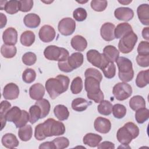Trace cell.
<instances>
[{"mask_svg": "<svg viewBox=\"0 0 149 149\" xmlns=\"http://www.w3.org/2000/svg\"><path fill=\"white\" fill-rule=\"evenodd\" d=\"M91 8L97 12H102L104 11L108 5V2L105 0L104 1H97L93 0L91 1Z\"/></svg>", "mask_w": 149, "mask_h": 149, "instance_id": "45", "label": "cell"}, {"mask_svg": "<svg viewBox=\"0 0 149 149\" xmlns=\"http://www.w3.org/2000/svg\"><path fill=\"white\" fill-rule=\"evenodd\" d=\"M0 17H1V29L3 28L6 24V22H7V19H6V16L2 13H0Z\"/></svg>", "mask_w": 149, "mask_h": 149, "instance_id": "59", "label": "cell"}, {"mask_svg": "<svg viewBox=\"0 0 149 149\" xmlns=\"http://www.w3.org/2000/svg\"><path fill=\"white\" fill-rule=\"evenodd\" d=\"M103 54L108 61L113 62L119 58V51L115 47L109 45L104 47Z\"/></svg>", "mask_w": 149, "mask_h": 149, "instance_id": "26", "label": "cell"}, {"mask_svg": "<svg viewBox=\"0 0 149 149\" xmlns=\"http://www.w3.org/2000/svg\"><path fill=\"white\" fill-rule=\"evenodd\" d=\"M100 81L93 77H87L84 81V88L88 94H95L101 91Z\"/></svg>", "mask_w": 149, "mask_h": 149, "instance_id": "12", "label": "cell"}, {"mask_svg": "<svg viewBox=\"0 0 149 149\" xmlns=\"http://www.w3.org/2000/svg\"><path fill=\"white\" fill-rule=\"evenodd\" d=\"M137 13L140 22L144 25H149V6L147 3L140 5L137 9Z\"/></svg>", "mask_w": 149, "mask_h": 149, "instance_id": "18", "label": "cell"}, {"mask_svg": "<svg viewBox=\"0 0 149 149\" xmlns=\"http://www.w3.org/2000/svg\"><path fill=\"white\" fill-rule=\"evenodd\" d=\"M45 58L50 61L62 62L66 61L69 56V51L62 47L51 45L45 48L44 51Z\"/></svg>", "mask_w": 149, "mask_h": 149, "instance_id": "3", "label": "cell"}, {"mask_svg": "<svg viewBox=\"0 0 149 149\" xmlns=\"http://www.w3.org/2000/svg\"><path fill=\"white\" fill-rule=\"evenodd\" d=\"M55 36L56 32L54 27L48 24L42 26L38 33L40 39L44 42H51L55 38Z\"/></svg>", "mask_w": 149, "mask_h": 149, "instance_id": "9", "label": "cell"}, {"mask_svg": "<svg viewBox=\"0 0 149 149\" xmlns=\"http://www.w3.org/2000/svg\"><path fill=\"white\" fill-rule=\"evenodd\" d=\"M45 94V88L40 83L33 84L29 88V95L31 99L38 101L41 100Z\"/></svg>", "mask_w": 149, "mask_h": 149, "instance_id": "17", "label": "cell"}, {"mask_svg": "<svg viewBox=\"0 0 149 149\" xmlns=\"http://www.w3.org/2000/svg\"><path fill=\"white\" fill-rule=\"evenodd\" d=\"M33 1L32 0H21L19 1V10L23 12L30 11L33 6Z\"/></svg>", "mask_w": 149, "mask_h": 149, "instance_id": "50", "label": "cell"}, {"mask_svg": "<svg viewBox=\"0 0 149 149\" xmlns=\"http://www.w3.org/2000/svg\"><path fill=\"white\" fill-rule=\"evenodd\" d=\"M102 140V137L99 134L93 133H88L84 136L83 142L84 144L87 145L91 147H97Z\"/></svg>", "mask_w": 149, "mask_h": 149, "instance_id": "22", "label": "cell"}, {"mask_svg": "<svg viewBox=\"0 0 149 149\" xmlns=\"http://www.w3.org/2000/svg\"><path fill=\"white\" fill-rule=\"evenodd\" d=\"M142 36L143 38L148 41L149 40V27H144L142 30Z\"/></svg>", "mask_w": 149, "mask_h": 149, "instance_id": "60", "label": "cell"}, {"mask_svg": "<svg viewBox=\"0 0 149 149\" xmlns=\"http://www.w3.org/2000/svg\"><path fill=\"white\" fill-rule=\"evenodd\" d=\"M133 31L132 26L128 23H121L115 28L114 34L115 38H121L124 36Z\"/></svg>", "mask_w": 149, "mask_h": 149, "instance_id": "24", "label": "cell"}, {"mask_svg": "<svg viewBox=\"0 0 149 149\" xmlns=\"http://www.w3.org/2000/svg\"><path fill=\"white\" fill-rule=\"evenodd\" d=\"M36 78V73L35 70L31 68H27L24 70L22 74V80L26 83H33Z\"/></svg>", "mask_w": 149, "mask_h": 149, "instance_id": "43", "label": "cell"}, {"mask_svg": "<svg viewBox=\"0 0 149 149\" xmlns=\"http://www.w3.org/2000/svg\"><path fill=\"white\" fill-rule=\"evenodd\" d=\"M87 96L88 99L94 101L95 103H100L101 101L104 100V95L102 91L95 94H88Z\"/></svg>", "mask_w": 149, "mask_h": 149, "instance_id": "54", "label": "cell"}, {"mask_svg": "<svg viewBox=\"0 0 149 149\" xmlns=\"http://www.w3.org/2000/svg\"><path fill=\"white\" fill-rule=\"evenodd\" d=\"M84 61L83 55L79 52H74L68 59V63L70 68L73 70L81 66Z\"/></svg>", "mask_w": 149, "mask_h": 149, "instance_id": "20", "label": "cell"}, {"mask_svg": "<svg viewBox=\"0 0 149 149\" xmlns=\"http://www.w3.org/2000/svg\"><path fill=\"white\" fill-rule=\"evenodd\" d=\"M65 126L64 124L60 122L56 121L52 118L51 124V137L61 136L65 133Z\"/></svg>", "mask_w": 149, "mask_h": 149, "instance_id": "28", "label": "cell"}, {"mask_svg": "<svg viewBox=\"0 0 149 149\" xmlns=\"http://www.w3.org/2000/svg\"><path fill=\"white\" fill-rule=\"evenodd\" d=\"M17 49L15 45L3 44L1 48V53L5 58H12L15 56Z\"/></svg>", "mask_w": 149, "mask_h": 149, "instance_id": "34", "label": "cell"}, {"mask_svg": "<svg viewBox=\"0 0 149 149\" xmlns=\"http://www.w3.org/2000/svg\"><path fill=\"white\" fill-rule=\"evenodd\" d=\"M4 10L6 13L10 15L16 13L19 10V1L16 0H11L7 1L5 4Z\"/></svg>", "mask_w": 149, "mask_h": 149, "instance_id": "42", "label": "cell"}, {"mask_svg": "<svg viewBox=\"0 0 149 149\" xmlns=\"http://www.w3.org/2000/svg\"><path fill=\"white\" fill-rule=\"evenodd\" d=\"M56 149H63L67 148L69 145L68 139L65 137H59L52 140Z\"/></svg>", "mask_w": 149, "mask_h": 149, "instance_id": "46", "label": "cell"}, {"mask_svg": "<svg viewBox=\"0 0 149 149\" xmlns=\"http://www.w3.org/2000/svg\"><path fill=\"white\" fill-rule=\"evenodd\" d=\"M118 2L123 5H129L130 3H131L132 2V1H125V0H122V1H118Z\"/></svg>", "mask_w": 149, "mask_h": 149, "instance_id": "61", "label": "cell"}, {"mask_svg": "<svg viewBox=\"0 0 149 149\" xmlns=\"http://www.w3.org/2000/svg\"><path fill=\"white\" fill-rule=\"evenodd\" d=\"M22 59L24 65L27 66H31L36 62L37 56L34 53L32 52H28L23 55Z\"/></svg>", "mask_w": 149, "mask_h": 149, "instance_id": "44", "label": "cell"}, {"mask_svg": "<svg viewBox=\"0 0 149 149\" xmlns=\"http://www.w3.org/2000/svg\"><path fill=\"white\" fill-rule=\"evenodd\" d=\"M19 92L17 85L13 83H10L4 87L2 95L6 100H15L19 97Z\"/></svg>", "mask_w": 149, "mask_h": 149, "instance_id": "13", "label": "cell"}, {"mask_svg": "<svg viewBox=\"0 0 149 149\" xmlns=\"http://www.w3.org/2000/svg\"><path fill=\"white\" fill-rule=\"evenodd\" d=\"M137 36L132 31L122 37L118 43V49L123 54H128L134 48L137 41Z\"/></svg>", "mask_w": 149, "mask_h": 149, "instance_id": "4", "label": "cell"}, {"mask_svg": "<svg viewBox=\"0 0 149 149\" xmlns=\"http://www.w3.org/2000/svg\"><path fill=\"white\" fill-rule=\"evenodd\" d=\"M22 113V110H21L17 106H14L10 108L8 111L6 113L5 117L7 121L16 123Z\"/></svg>", "mask_w": 149, "mask_h": 149, "instance_id": "27", "label": "cell"}, {"mask_svg": "<svg viewBox=\"0 0 149 149\" xmlns=\"http://www.w3.org/2000/svg\"><path fill=\"white\" fill-rule=\"evenodd\" d=\"M70 83L69 78L59 74L55 78H49L45 82V89L50 98L55 99L60 94L67 91Z\"/></svg>", "mask_w": 149, "mask_h": 149, "instance_id": "1", "label": "cell"}, {"mask_svg": "<svg viewBox=\"0 0 149 149\" xmlns=\"http://www.w3.org/2000/svg\"><path fill=\"white\" fill-rule=\"evenodd\" d=\"M112 93L116 100L123 101L130 97L132 94V88L126 82L118 83L113 86Z\"/></svg>", "mask_w": 149, "mask_h": 149, "instance_id": "5", "label": "cell"}, {"mask_svg": "<svg viewBox=\"0 0 149 149\" xmlns=\"http://www.w3.org/2000/svg\"><path fill=\"white\" fill-rule=\"evenodd\" d=\"M87 61L93 66L100 69L104 68L109 62L103 54H101L96 49H90L87 54Z\"/></svg>", "mask_w": 149, "mask_h": 149, "instance_id": "6", "label": "cell"}, {"mask_svg": "<svg viewBox=\"0 0 149 149\" xmlns=\"http://www.w3.org/2000/svg\"><path fill=\"white\" fill-rule=\"evenodd\" d=\"M116 138L118 141L123 146H128L134 139L130 130L125 126L120 127L116 133Z\"/></svg>", "mask_w": 149, "mask_h": 149, "instance_id": "10", "label": "cell"}, {"mask_svg": "<svg viewBox=\"0 0 149 149\" xmlns=\"http://www.w3.org/2000/svg\"><path fill=\"white\" fill-rule=\"evenodd\" d=\"M11 104L7 101H2L0 105V116H5L6 113L10 108Z\"/></svg>", "mask_w": 149, "mask_h": 149, "instance_id": "55", "label": "cell"}, {"mask_svg": "<svg viewBox=\"0 0 149 149\" xmlns=\"http://www.w3.org/2000/svg\"><path fill=\"white\" fill-rule=\"evenodd\" d=\"M101 70L106 78L112 79L115 76L116 66L113 62L109 61L108 64L101 69Z\"/></svg>", "mask_w": 149, "mask_h": 149, "instance_id": "40", "label": "cell"}, {"mask_svg": "<svg viewBox=\"0 0 149 149\" xmlns=\"http://www.w3.org/2000/svg\"><path fill=\"white\" fill-rule=\"evenodd\" d=\"M115 26L110 22L104 23L100 29V34L102 38L106 41H111L115 38L114 34Z\"/></svg>", "mask_w": 149, "mask_h": 149, "instance_id": "14", "label": "cell"}, {"mask_svg": "<svg viewBox=\"0 0 149 149\" xmlns=\"http://www.w3.org/2000/svg\"><path fill=\"white\" fill-rule=\"evenodd\" d=\"M41 111L40 108L36 104L31 106L29 109L30 120L31 124L35 123L39 119H41Z\"/></svg>", "mask_w": 149, "mask_h": 149, "instance_id": "37", "label": "cell"}, {"mask_svg": "<svg viewBox=\"0 0 149 149\" xmlns=\"http://www.w3.org/2000/svg\"><path fill=\"white\" fill-rule=\"evenodd\" d=\"M135 119L138 123L145 122L149 118V110L146 108H142L136 111Z\"/></svg>", "mask_w": 149, "mask_h": 149, "instance_id": "38", "label": "cell"}, {"mask_svg": "<svg viewBox=\"0 0 149 149\" xmlns=\"http://www.w3.org/2000/svg\"><path fill=\"white\" fill-rule=\"evenodd\" d=\"M97 148L98 149H104V148H109V149H113L115 148V145L113 143L108 141H105L102 143L99 144L97 146Z\"/></svg>", "mask_w": 149, "mask_h": 149, "instance_id": "57", "label": "cell"}, {"mask_svg": "<svg viewBox=\"0 0 149 149\" xmlns=\"http://www.w3.org/2000/svg\"><path fill=\"white\" fill-rule=\"evenodd\" d=\"M84 76L85 77L89 76L95 77L100 82L102 81V75L101 73L98 70L93 68H90L86 70L84 72Z\"/></svg>", "mask_w": 149, "mask_h": 149, "instance_id": "49", "label": "cell"}, {"mask_svg": "<svg viewBox=\"0 0 149 149\" xmlns=\"http://www.w3.org/2000/svg\"><path fill=\"white\" fill-rule=\"evenodd\" d=\"M59 33L65 36L72 35L76 29V22L70 17H65L61 20L58 25Z\"/></svg>", "mask_w": 149, "mask_h": 149, "instance_id": "8", "label": "cell"}, {"mask_svg": "<svg viewBox=\"0 0 149 149\" xmlns=\"http://www.w3.org/2000/svg\"><path fill=\"white\" fill-rule=\"evenodd\" d=\"M35 104L37 105L41 109V119L45 118L48 115L51 109V105L48 100L42 98L41 100L37 101L35 102Z\"/></svg>", "mask_w": 149, "mask_h": 149, "instance_id": "35", "label": "cell"}, {"mask_svg": "<svg viewBox=\"0 0 149 149\" xmlns=\"http://www.w3.org/2000/svg\"><path fill=\"white\" fill-rule=\"evenodd\" d=\"M1 142L3 146L8 148H14L19 144V141L16 136L9 133H6L2 136Z\"/></svg>", "mask_w": 149, "mask_h": 149, "instance_id": "21", "label": "cell"}, {"mask_svg": "<svg viewBox=\"0 0 149 149\" xmlns=\"http://www.w3.org/2000/svg\"><path fill=\"white\" fill-rule=\"evenodd\" d=\"M83 87L82 79L80 77L77 76L72 80L70 84V90L73 94H77L81 91Z\"/></svg>", "mask_w": 149, "mask_h": 149, "instance_id": "41", "label": "cell"}, {"mask_svg": "<svg viewBox=\"0 0 149 149\" xmlns=\"http://www.w3.org/2000/svg\"><path fill=\"white\" fill-rule=\"evenodd\" d=\"M125 126H126L132 133L134 139H136L139 134V129L137 127L136 125H135L134 123L129 122L124 125Z\"/></svg>", "mask_w": 149, "mask_h": 149, "instance_id": "53", "label": "cell"}, {"mask_svg": "<svg viewBox=\"0 0 149 149\" xmlns=\"http://www.w3.org/2000/svg\"><path fill=\"white\" fill-rule=\"evenodd\" d=\"M129 107L133 111L146 107V101L144 98L141 95H134L129 101Z\"/></svg>", "mask_w": 149, "mask_h": 149, "instance_id": "31", "label": "cell"}, {"mask_svg": "<svg viewBox=\"0 0 149 149\" xmlns=\"http://www.w3.org/2000/svg\"><path fill=\"white\" fill-rule=\"evenodd\" d=\"M118 68V76L123 82H129L134 77V71L132 61L127 58L121 56L116 60Z\"/></svg>", "mask_w": 149, "mask_h": 149, "instance_id": "2", "label": "cell"}, {"mask_svg": "<svg viewBox=\"0 0 149 149\" xmlns=\"http://www.w3.org/2000/svg\"><path fill=\"white\" fill-rule=\"evenodd\" d=\"M35 34L33 31L27 30L21 34L20 41L23 45L30 47L35 41Z\"/></svg>", "mask_w": 149, "mask_h": 149, "instance_id": "32", "label": "cell"}, {"mask_svg": "<svg viewBox=\"0 0 149 149\" xmlns=\"http://www.w3.org/2000/svg\"><path fill=\"white\" fill-rule=\"evenodd\" d=\"M33 135V129L31 125H27L19 129L18 136L20 139L23 141H27L31 139Z\"/></svg>", "mask_w": 149, "mask_h": 149, "instance_id": "33", "label": "cell"}, {"mask_svg": "<svg viewBox=\"0 0 149 149\" xmlns=\"http://www.w3.org/2000/svg\"><path fill=\"white\" fill-rule=\"evenodd\" d=\"M94 127L95 130L98 132L106 134L110 131L111 129V123L110 120L107 118L98 117L94 120Z\"/></svg>", "mask_w": 149, "mask_h": 149, "instance_id": "11", "label": "cell"}, {"mask_svg": "<svg viewBox=\"0 0 149 149\" xmlns=\"http://www.w3.org/2000/svg\"><path fill=\"white\" fill-rule=\"evenodd\" d=\"M40 149L42 148H49V149H56V147L54 144V143L52 141H46L41 143L39 147Z\"/></svg>", "mask_w": 149, "mask_h": 149, "instance_id": "58", "label": "cell"}, {"mask_svg": "<svg viewBox=\"0 0 149 149\" xmlns=\"http://www.w3.org/2000/svg\"><path fill=\"white\" fill-rule=\"evenodd\" d=\"M92 104L91 101H88L83 98H76L72 102V108L77 112H82L85 111L87 107Z\"/></svg>", "mask_w": 149, "mask_h": 149, "instance_id": "25", "label": "cell"}, {"mask_svg": "<svg viewBox=\"0 0 149 149\" xmlns=\"http://www.w3.org/2000/svg\"><path fill=\"white\" fill-rule=\"evenodd\" d=\"M97 107L98 112L103 115H109L112 113V104L107 100H102Z\"/></svg>", "mask_w": 149, "mask_h": 149, "instance_id": "36", "label": "cell"}, {"mask_svg": "<svg viewBox=\"0 0 149 149\" xmlns=\"http://www.w3.org/2000/svg\"><path fill=\"white\" fill-rule=\"evenodd\" d=\"M74 19L78 22H83L87 18V13L85 9L83 8H77L73 12Z\"/></svg>", "mask_w": 149, "mask_h": 149, "instance_id": "47", "label": "cell"}, {"mask_svg": "<svg viewBox=\"0 0 149 149\" xmlns=\"http://www.w3.org/2000/svg\"><path fill=\"white\" fill-rule=\"evenodd\" d=\"M137 52L139 55H149L148 42L141 41L138 45Z\"/></svg>", "mask_w": 149, "mask_h": 149, "instance_id": "52", "label": "cell"}, {"mask_svg": "<svg viewBox=\"0 0 149 149\" xmlns=\"http://www.w3.org/2000/svg\"><path fill=\"white\" fill-rule=\"evenodd\" d=\"M112 112L115 118L122 119L126 114V108L122 104H116L112 107Z\"/></svg>", "mask_w": 149, "mask_h": 149, "instance_id": "39", "label": "cell"}, {"mask_svg": "<svg viewBox=\"0 0 149 149\" xmlns=\"http://www.w3.org/2000/svg\"><path fill=\"white\" fill-rule=\"evenodd\" d=\"M23 22L26 27L31 29H34L40 25L41 19L40 16L37 14L29 13L24 16Z\"/></svg>", "mask_w": 149, "mask_h": 149, "instance_id": "23", "label": "cell"}, {"mask_svg": "<svg viewBox=\"0 0 149 149\" xmlns=\"http://www.w3.org/2000/svg\"><path fill=\"white\" fill-rule=\"evenodd\" d=\"M149 83V69L140 71L136 79V86L139 88L146 87Z\"/></svg>", "mask_w": 149, "mask_h": 149, "instance_id": "30", "label": "cell"}, {"mask_svg": "<svg viewBox=\"0 0 149 149\" xmlns=\"http://www.w3.org/2000/svg\"><path fill=\"white\" fill-rule=\"evenodd\" d=\"M72 48L77 51H84L87 47V42L84 37L80 35L74 36L70 41Z\"/></svg>", "mask_w": 149, "mask_h": 149, "instance_id": "19", "label": "cell"}, {"mask_svg": "<svg viewBox=\"0 0 149 149\" xmlns=\"http://www.w3.org/2000/svg\"><path fill=\"white\" fill-rule=\"evenodd\" d=\"M54 113L57 119L61 121L68 119L69 116V112L68 108L62 104H59L55 107Z\"/></svg>", "mask_w": 149, "mask_h": 149, "instance_id": "29", "label": "cell"}, {"mask_svg": "<svg viewBox=\"0 0 149 149\" xmlns=\"http://www.w3.org/2000/svg\"><path fill=\"white\" fill-rule=\"evenodd\" d=\"M58 66L59 69L63 72L69 73V72H71L73 71V70L70 68V67L69 66V65L68 63V59L66 61H64L58 62Z\"/></svg>", "mask_w": 149, "mask_h": 149, "instance_id": "56", "label": "cell"}, {"mask_svg": "<svg viewBox=\"0 0 149 149\" xmlns=\"http://www.w3.org/2000/svg\"><path fill=\"white\" fill-rule=\"evenodd\" d=\"M2 39L5 44L15 45L17 41V32L13 27L6 29L3 33Z\"/></svg>", "mask_w": 149, "mask_h": 149, "instance_id": "16", "label": "cell"}, {"mask_svg": "<svg viewBox=\"0 0 149 149\" xmlns=\"http://www.w3.org/2000/svg\"><path fill=\"white\" fill-rule=\"evenodd\" d=\"M115 17L119 20L128 22L134 16L133 10L127 7H119L114 11Z\"/></svg>", "mask_w": 149, "mask_h": 149, "instance_id": "15", "label": "cell"}, {"mask_svg": "<svg viewBox=\"0 0 149 149\" xmlns=\"http://www.w3.org/2000/svg\"><path fill=\"white\" fill-rule=\"evenodd\" d=\"M30 120V115L29 113L25 111L22 110V113L19 120L15 123V125L17 128H20L25 125Z\"/></svg>", "mask_w": 149, "mask_h": 149, "instance_id": "48", "label": "cell"}, {"mask_svg": "<svg viewBox=\"0 0 149 149\" xmlns=\"http://www.w3.org/2000/svg\"><path fill=\"white\" fill-rule=\"evenodd\" d=\"M136 62L137 64L143 68L149 66V55H139L136 56Z\"/></svg>", "mask_w": 149, "mask_h": 149, "instance_id": "51", "label": "cell"}, {"mask_svg": "<svg viewBox=\"0 0 149 149\" xmlns=\"http://www.w3.org/2000/svg\"><path fill=\"white\" fill-rule=\"evenodd\" d=\"M52 118H48L44 122L39 123L35 127L34 136L39 140H44L47 137H51V124Z\"/></svg>", "mask_w": 149, "mask_h": 149, "instance_id": "7", "label": "cell"}]
</instances>
